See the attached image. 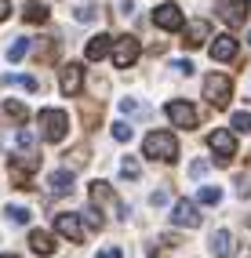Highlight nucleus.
<instances>
[{
  "mask_svg": "<svg viewBox=\"0 0 251 258\" xmlns=\"http://www.w3.org/2000/svg\"><path fill=\"white\" fill-rule=\"evenodd\" d=\"M142 153L149 160H167V164H175L178 160V139L171 131H149L146 139H142Z\"/></svg>",
  "mask_w": 251,
  "mask_h": 258,
  "instance_id": "nucleus-1",
  "label": "nucleus"
},
{
  "mask_svg": "<svg viewBox=\"0 0 251 258\" xmlns=\"http://www.w3.org/2000/svg\"><path fill=\"white\" fill-rule=\"evenodd\" d=\"M40 135H44V142H66V135H70V116H66L62 109H40Z\"/></svg>",
  "mask_w": 251,
  "mask_h": 258,
  "instance_id": "nucleus-2",
  "label": "nucleus"
},
{
  "mask_svg": "<svg viewBox=\"0 0 251 258\" xmlns=\"http://www.w3.org/2000/svg\"><path fill=\"white\" fill-rule=\"evenodd\" d=\"M204 98L211 102L215 109H226L229 106V98H233V84L226 73H208L204 77Z\"/></svg>",
  "mask_w": 251,
  "mask_h": 258,
  "instance_id": "nucleus-3",
  "label": "nucleus"
},
{
  "mask_svg": "<svg viewBox=\"0 0 251 258\" xmlns=\"http://www.w3.org/2000/svg\"><path fill=\"white\" fill-rule=\"evenodd\" d=\"M164 116L171 120V127H186V131L197 127V106H193V102H186V98H171V102L164 106Z\"/></svg>",
  "mask_w": 251,
  "mask_h": 258,
  "instance_id": "nucleus-4",
  "label": "nucleus"
},
{
  "mask_svg": "<svg viewBox=\"0 0 251 258\" xmlns=\"http://www.w3.org/2000/svg\"><path fill=\"white\" fill-rule=\"evenodd\" d=\"M208 146H211L215 164H219V167H229V160L237 157V139H233V131H211L208 135Z\"/></svg>",
  "mask_w": 251,
  "mask_h": 258,
  "instance_id": "nucleus-5",
  "label": "nucleus"
},
{
  "mask_svg": "<svg viewBox=\"0 0 251 258\" xmlns=\"http://www.w3.org/2000/svg\"><path fill=\"white\" fill-rule=\"evenodd\" d=\"M139 51H142V44L135 37H116L113 40V66L116 70H131L135 58H139Z\"/></svg>",
  "mask_w": 251,
  "mask_h": 258,
  "instance_id": "nucleus-6",
  "label": "nucleus"
},
{
  "mask_svg": "<svg viewBox=\"0 0 251 258\" xmlns=\"http://www.w3.org/2000/svg\"><path fill=\"white\" fill-rule=\"evenodd\" d=\"M153 22H157V29H164V33H178L182 26H186L178 4H160V8L153 11Z\"/></svg>",
  "mask_w": 251,
  "mask_h": 258,
  "instance_id": "nucleus-7",
  "label": "nucleus"
},
{
  "mask_svg": "<svg viewBox=\"0 0 251 258\" xmlns=\"http://www.w3.org/2000/svg\"><path fill=\"white\" fill-rule=\"evenodd\" d=\"M215 11H219V19H222L229 29H237V26L247 22V0H222Z\"/></svg>",
  "mask_w": 251,
  "mask_h": 258,
  "instance_id": "nucleus-8",
  "label": "nucleus"
},
{
  "mask_svg": "<svg viewBox=\"0 0 251 258\" xmlns=\"http://www.w3.org/2000/svg\"><path fill=\"white\" fill-rule=\"evenodd\" d=\"M62 95L66 98H73V95H80V88H84V66H77V62H70V66H62Z\"/></svg>",
  "mask_w": 251,
  "mask_h": 258,
  "instance_id": "nucleus-9",
  "label": "nucleus"
},
{
  "mask_svg": "<svg viewBox=\"0 0 251 258\" xmlns=\"http://www.w3.org/2000/svg\"><path fill=\"white\" fill-rule=\"evenodd\" d=\"M171 222H175V226H182V229H197V226H200L197 204H193V200H178L175 211H171Z\"/></svg>",
  "mask_w": 251,
  "mask_h": 258,
  "instance_id": "nucleus-10",
  "label": "nucleus"
},
{
  "mask_svg": "<svg viewBox=\"0 0 251 258\" xmlns=\"http://www.w3.org/2000/svg\"><path fill=\"white\" fill-rule=\"evenodd\" d=\"M55 233H62V236H70L73 244H84V222L77 218V215H55Z\"/></svg>",
  "mask_w": 251,
  "mask_h": 258,
  "instance_id": "nucleus-11",
  "label": "nucleus"
},
{
  "mask_svg": "<svg viewBox=\"0 0 251 258\" xmlns=\"http://www.w3.org/2000/svg\"><path fill=\"white\" fill-rule=\"evenodd\" d=\"M182 37H186V40H182L186 47H200L204 40H211V26H208L204 19H197V22H190V26H182Z\"/></svg>",
  "mask_w": 251,
  "mask_h": 258,
  "instance_id": "nucleus-12",
  "label": "nucleus"
},
{
  "mask_svg": "<svg viewBox=\"0 0 251 258\" xmlns=\"http://www.w3.org/2000/svg\"><path fill=\"white\" fill-rule=\"evenodd\" d=\"M211 58H215V62H233V58H237V40H233L229 33L215 37V40H211Z\"/></svg>",
  "mask_w": 251,
  "mask_h": 258,
  "instance_id": "nucleus-13",
  "label": "nucleus"
},
{
  "mask_svg": "<svg viewBox=\"0 0 251 258\" xmlns=\"http://www.w3.org/2000/svg\"><path fill=\"white\" fill-rule=\"evenodd\" d=\"M113 51V37H106V33H98V37H91V44H88V51H84V58L88 62H102L106 55Z\"/></svg>",
  "mask_w": 251,
  "mask_h": 258,
  "instance_id": "nucleus-14",
  "label": "nucleus"
},
{
  "mask_svg": "<svg viewBox=\"0 0 251 258\" xmlns=\"http://www.w3.org/2000/svg\"><path fill=\"white\" fill-rule=\"evenodd\" d=\"M211 254L215 258H229L233 254V233L229 229H215L211 233Z\"/></svg>",
  "mask_w": 251,
  "mask_h": 258,
  "instance_id": "nucleus-15",
  "label": "nucleus"
},
{
  "mask_svg": "<svg viewBox=\"0 0 251 258\" xmlns=\"http://www.w3.org/2000/svg\"><path fill=\"white\" fill-rule=\"evenodd\" d=\"M47 185H51L55 197H70V193H73V171H55Z\"/></svg>",
  "mask_w": 251,
  "mask_h": 258,
  "instance_id": "nucleus-16",
  "label": "nucleus"
},
{
  "mask_svg": "<svg viewBox=\"0 0 251 258\" xmlns=\"http://www.w3.org/2000/svg\"><path fill=\"white\" fill-rule=\"evenodd\" d=\"M0 88H26V91H37V80L26 77V73H4V77H0Z\"/></svg>",
  "mask_w": 251,
  "mask_h": 258,
  "instance_id": "nucleus-17",
  "label": "nucleus"
},
{
  "mask_svg": "<svg viewBox=\"0 0 251 258\" xmlns=\"http://www.w3.org/2000/svg\"><path fill=\"white\" fill-rule=\"evenodd\" d=\"M29 244H33V251H37V254H51V251H55V240L47 236V233H40V229L29 233Z\"/></svg>",
  "mask_w": 251,
  "mask_h": 258,
  "instance_id": "nucleus-18",
  "label": "nucleus"
},
{
  "mask_svg": "<svg viewBox=\"0 0 251 258\" xmlns=\"http://www.w3.org/2000/svg\"><path fill=\"white\" fill-rule=\"evenodd\" d=\"M22 19H26V22H33V26H44V22H47V8L40 4V0H33V4H26Z\"/></svg>",
  "mask_w": 251,
  "mask_h": 258,
  "instance_id": "nucleus-19",
  "label": "nucleus"
},
{
  "mask_svg": "<svg viewBox=\"0 0 251 258\" xmlns=\"http://www.w3.org/2000/svg\"><path fill=\"white\" fill-rule=\"evenodd\" d=\"M4 215L15 222V226H26V222L33 218V211H29V208H19V204H8V208H4Z\"/></svg>",
  "mask_w": 251,
  "mask_h": 258,
  "instance_id": "nucleus-20",
  "label": "nucleus"
},
{
  "mask_svg": "<svg viewBox=\"0 0 251 258\" xmlns=\"http://www.w3.org/2000/svg\"><path fill=\"white\" fill-rule=\"evenodd\" d=\"M29 47H33V44H29L26 37H19V40H15V44L8 47V58H11V62H22V58L29 55Z\"/></svg>",
  "mask_w": 251,
  "mask_h": 258,
  "instance_id": "nucleus-21",
  "label": "nucleus"
},
{
  "mask_svg": "<svg viewBox=\"0 0 251 258\" xmlns=\"http://www.w3.org/2000/svg\"><path fill=\"white\" fill-rule=\"evenodd\" d=\"M91 200H95V204H109V200H113V193H109V182H102V178H98V182H91Z\"/></svg>",
  "mask_w": 251,
  "mask_h": 258,
  "instance_id": "nucleus-22",
  "label": "nucleus"
},
{
  "mask_svg": "<svg viewBox=\"0 0 251 258\" xmlns=\"http://www.w3.org/2000/svg\"><path fill=\"white\" fill-rule=\"evenodd\" d=\"M95 19H98V4L95 0H84L77 8V22H95Z\"/></svg>",
  "mask_w": 251,
  "mask_h": 258,
  "instance_id": "nucleus-23",
  "label": "nucleus"
},
{
  "mask_svg": "<svg viewBox=\"0 0 251 258\" xmlns=\"http://www.w3.org/2000/svg\"><path fill=\"white\" fill-rule=\"evenodd\" d=\"M4 113L8 116H15V120H22V124H26V120H29V106H22V102H4Z\"/></svg>",
  "mask_w": 251,
  "mask_h": 258,
  "instance_id": "nucleus-24",
  "label": "nucleus"
},
{
  "mask_svg": "<svg viewBox=\"0 0 251 258\" xmlns=\"http://www.w3.org/2000/svg\"><path fill=\"white\" fill-rule=\"evenodd\" d=\"M197 200H200V204H208V208H211V204H219V200H222V189H219V185H204V189L197 193Z\"/></svg>",
  "mask_w": 251,
  "mask_h": 258,
  "instance_id": "nucleus-25",
  "label": "nucleus"
},
{
  "mask_svg": "<svg viewBox=\"0 0 251 258\" xmlns=\"http://www.w3.org/2000/svg\"><path fill=\"white\" fill-rule=\"evenodd\" d=\"M15 153H33V135L26 131V124H22L19 135H15Z\"/></svg>",
  "mask_w": 251,
  "mask_h": 258,
  "instance_id": "nucleus-26",
  "label": "nucleus"
},
{
  "mask_svg": "<svg viewBox=\"0 0 251 258\" xmlns=\"http://www.w3.org/2000/svg\"><path fill=\"white\" fill-rule=\"evenodd\" d=\"M113 139H116V142H131V139H135V131H131V124L116 120V124H113Z\"/></svg>",
  "mask_w": 251,
  "mask_h": 258,
  "instance_id": "nucleus-27",
  "label": "nucleus"
},
{
  "mask_svg": "<svg viewBox=\"0 0 251 258\" xmlns=\"http://www.w3.org/2000/svg\"><path fill=\"white\" fill-rule=\"evenodd\" d=\"M120 175H124V178H139V175H142V171H139V160H135V157H124Z\"/></svg>",
  "mask_w": 251,
  "mask_h": 258,
  "instance_id": "nucleus-28",
  "label": "nucleus"
},
{
  "mask_svg": "<svg viewBox=\"0 0 251 258\" xmlns=\"http://www.w3.org/2000/svg\"><path fill=\"white\" fill-rule=\"evenodd\" d=\"M233 127H237V131H251V113H233Z\"/></svg>",
  "mask_w": 251,
  "mask_h": 258,
  "instance_id": "nucleus-29",
  "label": "nucleus"
},
{
  "mask_svg": "<svg viewBox=\"0 0 251 258\" xmlns=\"http://www.w3.org/2000/svg\"><path fill=\"white\" fill-rule=\"evenodd\" d=\"M120 109H124V113H142L146 106H142L139 98H120Z\"/></svg>",
  "mask_w": 251,
  "mask_h": 258,
  "instance_id": "nucleus-30",
  "label": "nucleus"
},
{
  "mask_svg": "<svg viewBox=\"0 0 251 258\" xmlns=\"http://www.w3.org/2000/svg\"><path fill=\"white\" fill-rule=\"evenodd\" d=\"M190 175H193V178H204V175H208V160H193Z\"/></svg>",
  "mask_w": 251,
  "mask_h": 258,
  "instance_id": "nucleus-31",
  "label": "nucleus"
},
{
  "mask_svg": "<svg viewBox=\"0 0 251 258\" xmlns=\"http://www.w3.org/2000/svg\"><path fill=\"white\" fill-rule=\"evenodd\" d=\"M98 258H124V251H120V247H102V251H98Z\"/></svg>",
  "mask_w": 251,
  "mask_h": 258,
  "instance_id": "nucleus-32",
  "label": "nucleus"
},
{
  "mask_svg": "<svg viewBox=\"0 0 251 258\" xmlns=\"http://www.w3.org/2000/svg\"><path fill=\"white\" fill-rule=\"evenodd\" d=\"M8 15H11V0H0V22H4Z\"/></svg>",
  "mask_w": 251,
  "mask_h": 258,
  "instance_id": "nucleus-33",
  "label": "nucleus"
},
{
  "mask_svg": "<svg viewBox=\"0 0 251 258\" xmlns=\"http://www.w3.org/2000/svg\"><path fill=\"white\" fill-rule=\"evenodd\" d=\"M175 70H178V73H186V77H190V73H193V66H190L186 58H182V62H175Z\"/></svg>",
  "mask_w": 251,
  "mask_h": 258,
  "instance_id": "nucleus-34",
  "label": "nucleus"
},
{
  "mask_svg": "<svg viewBox=\"0 0 251 258\" xmlns=\"http://www.w3.org/2000/svg\"><path fill=\"white\" fill-rule=\"evenodd\" d=\"M0 258H19V254H0Z\"/></svg>",
  "mask_w": 251,
  "mask_h": 258,
  "instance_id": "nucleus-35",
  "label": "nucleus"
},
{
  "mask_svg": "<svg viewBox=\"0 0 251 258\" xmlns=\"http://www.w3.org/2000/svg\"><path fill=\"white\" fill-rule=\"evenodd\" d=\"M247 44H251V33H247Z\"/></svg>",
  "mask_w": 251,
  "mask_h": 258,
  "instance_id": "nucleus-36",
  "label": "nucleus"
}]
</instances>
